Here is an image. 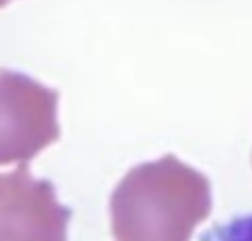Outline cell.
Here are the masks:
<instances>
[{
    "instance_id": "1",
    "label": "cell",
    "mask_w": 252,
    "mask_h": 241,
    "mask_svg": "<svg viewBox=\"0 0 252 241\" xmlns=\"http://www.w3.org/2000/svg\"><path fill=\"white\" fill-rule=\"evenodd\" d=\"M213 195L204 173L164 155L130 168L111 195L115 241H190L210 217Z\"/></svg>"
},
{
    "instance_id": "2",
    "label": "cell",
    "mask_w": 252,
    "mask_h": 241,
    "mask_svg": "<svg viewBox=\"0 0 252 241\" xmlns=\"http://www.w3.org/2000/svg\"><path fill=\"white\" fill-rule=\"evenodd\" d=\"M58 91L18 71H0V166L27 164L60 137Z\"/></svg>"
},
{
    "instance_id": "4",
    "label": "cell",
    "mask_w": 252,
    "mask_h": 241,
    "mask_svg": "<svg viewBox=\"0 0 252 241\" xmlns=\"http://www.w3.org/2000/svg\"><path fill=\"white\" fill-rule=\"evenodd\" d=\"M11 0H0V7H4V4H9Z\"/></svg>"
},
{
    "instance_id": "3",
    "label": "cell",
    "mask_w": 252,
    "mask_h": 241,
    "mask_svg": "<svg viewBox=\"0 0 252 241\" xmlns=\"http://www.w3.org/2000/svg\"><path fill=\"white\" fill-rule=\"evenodd\" d=\"M69 221L53 184L35 180L27 164L0 173V241H69Z\"/></svg>"
}]
</instances>
